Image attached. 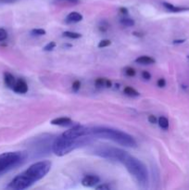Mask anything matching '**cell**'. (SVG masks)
Instances as JSON below:
<instances>
[{
  "label": "cell",
  "instance_id": "obj_6",
  "mask_svg": "<svg viewBox=\"0 0 189 190\" xmlns=\"http://www.w3.org/2000/svg\"><path fill=\"white\" fill-rule=\"evenodd\" d=\"M33 185L34 184L29 180V178L23 173H21L19 175H17L15 178H13V180L8 185V188L15 190H22L32 187Z\"/></svg>",
  "mask_w": 189,
  "mask_h": 190
},
{
  "label": "cell",
  "instance_id": "obj_28",
  "mask_svg": "<svg viewBox=\"0 0 189 190\" xmlns=\"http://www.w3.org/2000/svg\"><path fill=\"white\" fill-rule=\"evenodd\" d=\"M96 189H102V190H109L110 189V187L108 186V185H101V186H98L95 188Z\"/></svg>",
  "mask_w": 189,
  "mask_h": 190
},
{
  "label": "cell",
  "instance_id": "obj_9",
  "mask_svg": "<svg viewBox=\"0 0 189 190\" xmlns=\"http://www.w3.org/2000/svg\"><path fill=\"white\" fill-rule=\"evenodd\" d=\"M13 90L18 94H25L28 91V86H27L25 81L21 79V80H18L16 82V84L13 87Z\"/></svg>",
  "mask_w": 189,
  "mask_h": 190
},
{
  "label": "cell",
  "instance_id": "obj_19",
  "mask_svg": "<svg viewBox=\"0 0 189 190\" xmlns=\"http://www.w3.org/2000/svg\"><path fill=\"white\" fill-rule=\"evenodd\" d=\"M46 34H47V32L44 29H34V30H32V35H45Z\"/></svg>",
  "mask_w": 189,
  "mask_h": 190
},
{
  "label": "cell",
  "instance_id": "obj_18",
  "mask_svg": "<svg viewBox=\"0 0 189 190\" xmlns=\"http://www.w3.org/2000/svg\"><path fill=\"white\" fill-rule=\"evenodd\" d=\"M111 45V41L110 40H108V39H104V40H101L99 43H98V48H107L108 46Z\"/></svg>",
  "mask_w": 189,
  "mask_h": 190
},
{
  "label": "cell",
  "instance_id": "obj_34",
  "mask_svg": "<svg viewBox=\"0 0 189 190\" xmlns=\"http://www.w3.org/2000/svg\"><path fill=\"white\" fill-rule=\"evenodd\" d=\"M188 58H189V56H188Z\"/></svg>",
  "mask_w": 189,
  "mask_h": 190
},
{
  "label": "cell",
  "instance_id": "obj_23",
  "mask_svg": "<svg viewBox=\"0 0 189 190\" xmlns=\"http://www.w3.org/2000/svg\"><path fill=\"white\" fill-rule=\"evenodd\" d=\"M80 87H81V82L80 81H74L73 84H72V90L74 92H78L80 90Z\"/></svg>",
  "mask_w": 189,
  "mask_h": 190
},
{
  "label": "cell",
  "instance_id": "obj_10",
  "mask_svg": "<svg viewBox=\"0 0 189 190\" xmlns=\"http://www.w3.org/2000/svg\"><path fill=\"white\" fill-rule=\"evenodd\" d=\"M72 123V120L68 117H59L53 119L51 121V124L58 125V126H68Z\"/></svg>",
  "mask_w": 189,
  "mask_h": 190
},
{
  "label": "cell",
  "instance_id": "obj_12",
  "mask_svg": "<svg viewBox=\"0 0 189 190\" xmlns=\"http://www.w3.org/2000/svg\"><path fill=\"white\" fill-rule=\"evenodd\" d=\"M4 82H5V85L8 88H11V89H13V87H14V86L16 84L15 77L9 72H5L4 73Z\"/></svg>",
  "mask_w": 189,
  "mask_h": 190
},
{
  "label": "cell",
  "instance_id": "obj_3",
  "mask_svg": "<svg viewBox=\"0 0 189 190\" xmlns=\"http://www.w3.org/2000/svg\"><path fill=\"white\" fill-rule=\"evenodd\" d=\"M92 137H67L60 135L55 138L52 144L53 152L59 157L65 156L76 148L84 146L91 142Z\"/></svg>",
  "mask_w": 189,
  "mask_h": 190
},
{
  "label": "cell",
  "instance_id": "obj_33",
  "mask_svg": "<svg viewBox=\"0 0 189 190\" xmlns=\"http://www.w3.org/2000/svg\"><path fill=\"white\" fill-rule=\"evenodd\" d=\"M1 1H13V0H1Z\"/></svg>",
  "mask_w": 189,
  "mask_h": 190
},
{
  "label": "cell",
  "instance_id": "obj_11",
  "mask_svg": "<svg viewBox=\"0 0 189 190\" xmlns=\"http://www.w3.org/2000/svg\"><path fill=\"white\" fill-rule=\"evenodd\" d=\"M83 15L80 14L79 12H76V11H73V12H71L65 19V21L67 23H77L79 21H81L83 20Z\"/></svg>",
  "mask_w": 189,
  "mask_h": 190
},
{
  "label": "cell",
  "instance_id": "obj_32",
  "mask_svg": "<svg viewBox=\"0 0 189 190\" xmlns=\"http://www.w3.org/2000/svg\"><path fill=\"white\" fill-rule=\"evenodd\" d=\"M63 1H67V2L72 3V4H77V3H79V0H63Z\"/></svg>",
  "mask_w": 189,
  "mask_h": 190
},
{
  "label": "cell",
  "instance_id": "obj_22",
  "mask_svg": "<svg viewBox=\"0 0 189 190\" xmlns=\"http://www.w3.org/2000/svg\"><path fill=\"white\" fill-rule=\"evenodd\" d=\"M125 73L128 75V76H130V77H133V76H135L136 75V70L135 69H133V68H131V67H128V68H126V70H125Z\"/></svg>",
  "mask_w": 189,
  "mask_h": 190
},
{
  "label": "cell",
  "instance_id": "obj_7",
  "mask_svg": "<svg viewBox=\"0 0 189 190\" xmlns=\"http://www.w3.org/2000/svg\"><path fill=\"white\" fill-rule=\"evenodd\" d=\"M100 182V178L97 176V175H94V174H88V175H85L83 180H82V184L83 186L85 187H88V188H91V187H94L96 184H98Z\"/></svg>",
  "mask_w": 189,
  "mask_h": 190
},
{
  "label": "cell",
  "instance_id": "obj_20",
  "mask_svg": "<svg viewBox=\"0 0 189 190\" xmlns=\"http://www.w3.org/2000/svg\"><path fill=\"white\" fill-rule=\"evenodd\" d=\"M7 37V31H6L5 29H3V28H0V42L6 40Z\"/></svg>",
  "mask_w": 189,
  "mask_h": 190
},
{
  "label": "cell",
  "instance_id": "obj_17",
  "mask_svg": "<svg viewBox=\"0 0 189 190\" xmlns=\"http://www.w3.org/2000/svg\"><path fill=\"white\" fill-rule=\"evenodd\" d=\"M121 23L123 25V26H126V27H131V26H134L135 25V21L133 19H130V18H123V19H121Z\"/></svg>",
  "mask_w": 189,
  "mask_h": 190
},
{
  "label": "cell",
  "instance_id": "obj_13",
  "mask_svg": "<svg viewBox=\"0 0 189 190\" xmlns=\"http://www.w3.org/2000/svg\"><path fill=\"white\" fill-rule=\"evenodd\" d=\"M136 62L139 64H143V65H149V64H154L156 60L149 56H141L136 59Z\"/></svg>",
  "mask_w": 189,
  "mask_h": 190
},
{
  "label": "cell",
  "instance_id": "obj_30",
  "mask_svg": "<svg viewBox=\"0 0 189 190\" xmlns=\"http://www.w3.org/2000/svg\"><path fill=\"white\" fill-rule=\"evenodd\" d=\"M105 86H106V87H111L112 86L111 81L108 80V79H105Z\"/></svg>",
  "mask_w": 189,
  "mask_h": 190
},
{
  "label": "cell",
  "instance_id": "obj_31",
  "mask_svg": "<svg viewBox=\"0 0 189 190\" xmlns=\"http://www.w3.org/2000/svg\"><path fill=\"white\" fill-rule=\"evenodd\" d=\"M186 42V39H179V40H174L173 43V44H183Z\"/></svg>",
  "mask_w": 189,
  "mask_h": 190
},
{
  "label": "cell",
  "instance_id": "obj_29",
  "mask_svg": "<svg viewBox=\"0 0 189 190\" xmlns=\"http://www.w3.org/2000/svg\"><path fill=\"white\" fill-rule=\"evenodd\" d=\"M119 10H120V12H121V13L125 14V15H126V14H128V12H129V11H128V9H127L126 7H120V9H119Z\"/></svg>",
  "mask_w": 189,
  "mask_h": 190
},
{
  "label": "cell",
  "instance_id": "obj_15",
  "mask_svg": "<svg viewBox=\"0 0 189 190\" xmlns=\"http://www.w3.org/2000/svg\"><path fill=\"white\" fill-rule=\"evenodd\" d=\"M63 36L71 38V39H78L82 37V35L79 33H74V32H70V31H66L63 33Z\"/></svg>",
  "mask_w": 189,
  "mask_h": 190
},
{
  "label": "cell",
  "instance_id": "obj_16",
  "mask_svg": "<svg viewBox=\"0 0 189 190\" xmlns=\"http://www.w3.org/2000/svg\"><path fill=\"white\" fill-rule=\"evenodd\" d=\"M124 94L129 95V96H134V97H136V96H138V95H139V92H137L135 88H133V87H131V86H126V87L124 88Z\"/></svg>",
  "mask_w": 189,
  "mask_h": 190
},
{
  "label": "cell",
  "instance_id": "obj_27",
  "mask_svg": "<svg viewBox=\"0 0 189 190\" xmlns=\"http://www.w3.org/2000/svg\"><path fill=\"white\" fill-rule=\"evenodd\" d=\"M148 122H149L150 123H156L158 122V120H157L156 116H154V115H149V116H148Z\"/></svg>",
  "mask_w": 189,
  "mask_h": 190
},
{
  "label": "cell",
  "instance_id": "obj_2",
  "mask_svg": "<svg viewBox=\"0 0 189 190\" xmlns=\"http://www.w3.org/2000/svg\"><path fill=\"white\" fill-rule=\"evenodd\" d=\"M89 135L92 137H98V138L111 140L113 142L124 146H129V147L136 146V142L132 136L118 129H114L110 127H101V126L89 127Z\"/></svg>",
  "mask_w": 189,
  "mask_h": 190
},
{
  "label": "cell",
  "instance_id": "obj_4",
  "mask_svg": "<svg viewBox=\"0 0 189 190\" xmlns=\"http://www.w3.org/2000/svg\"><path fill=\"white\" fill-rule=\"evenodd\" d=\"M26 159V153L21 151L5 152L0 154V175L20 165Z\"/></svg>",
  "mask_w": 189,
  "mask_h": 190
},
{
  "label": "cell",
  "instance_id": "obj_21",
  "mask_svg": "<svg viewBox=\"0 0 189 190\" xmlns=\"http://www.w3.org/2000/svg\"><path fill=\"white\" fill-rule=\"evenodd\" d=\"M55 48H56V43L52 41V42H49L48 44L46 45V47L44 48V50L45 51H52Z\"/></svg>",
  "mask_w": 189,
  "mask_h": 190
},
{
  "label": "cell",
  "instance_id": "obj_8",
  "mask_svg": "<svg viewBox=\"0 0 189 190\" xmlns=\"http://www.w3.org/2000/svg\"><path fill=\"white\" fill-rule=\"evenodd\" d=\"M162 6L169 11L173 12V13H179V12H185V11H189V7H179L173 5L169 2H163Z\"/></svg>",
  "mask_w": 189,
  "mask_h": 190
},
{
  "label": "cell",
  "instance_id": "obj_24",
  "mask_svg": "<svg viewBox=\"0 0 189 190\" xmlns=\"http://www.w3.org/2000/svg\"><path fill=\"white\" fill-rule=\"evenodd\" d=\"M94 84L97 87H102L103 86H105V79L104 78H97L95 80Z\"/></svg>",
  "mask_w": 189,
  "mask_h": 190
},
{
  "label": "cell",
  "instance_id": "obj_14",
  "mask_svg": "<svg viewBox=\"0 0 189 190\" xmlns=\"http://www.w3.org/2000/svg\"><path fill=\"white\" fill-rule=\"evenodd\" d=\"M158 123H159V125L161 129L167 130L169 128V120L166 117H164V116L159 117L158 120Z\"/></svg>",
  "mask_w": 189,
  "mask_h": 190
},
{
  "label": "cell",
  "instance_id": "obj_1",
  "mask_svg": "<svg viewBox=\"0 0 189 190\" xmlns=\"http://www.w3.org/2000/svg\"><path fill=\"white\" fill-rule=\"evenodd\" d=\"M94 154L104 159L116 160L122 163L129 174L135 178L136 183L142 188H146L148 186V172L145 165L130 155L127 151L117 148V147H98L94 151Z\"/></svg>",
  "mask_w": 189,
  "mask_h": 190
},
{
  "label": "cell",
  "instance_id": "obj_25",
  "mask_svg": "<svg viewBox=\"0 0 189 190\" xmlns=\"http://www.w3.org/2000/svg\"><path fill=\"white\" fill-rule=\"evenodd\" d=\"M157 85H158V86H159V87H160V88L165 87V86H166V81H165V79H163V78L159 79V80H158Z\"/></svg>",
  "mask_w": 189,
  "mask_h": 190
},
{
  "label": "cell",
  "instance_id": "obj_5",
  "mask_svg": "<svg viewBox=\"0 0 189 190\" xmlns=\"http://www.w3.org/2000/svg\"><path fill=\"white\" fill-rule=\"evenodd\" d=\"M51 166L52 163L49 160H41L32 164L25 172H23V174L33 184H35L47 175L51 169Z\"/></svg>",
  "mask_w": 189,
  "mask_h": 190
},
{
  "label": "cell",
  "instance_id": "obj_26",
  "mask_svg": "<svg viewBox=\"0 0 189 190\" xmlns=\"http://www.w3.org/2000/svg\"><path fill=\"white\" fill-rule=\"evenodd\" d=\"M142 77H143L145 80H150V78H151V74H150L148 72L144 71V72H142Z\"/></svg>",
  "mask_w": 189,
  "mask_h": 190
}]
</instances>
